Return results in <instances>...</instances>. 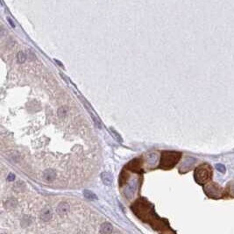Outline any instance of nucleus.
Here are the masks:
<instances>
[{
	"mask_svg": "<svg viewBox=\"0 0 234 234\" xmlns=\"http://www.w3.org/2000/svg\"><path fill=\"white\" fill-rule=\"evenodd\" d=\"M181 154L177 152H163L161 154L160 167L165 169H171L178 162Z\"/></svg>",
	"mask_w": 234,
	"mask_h": 234,
	"instance_id": "1",
	"label": "nucleus"
},
{
	"mask_svg": "<svg viewBox=\"0 0 234 234\" xmlns=\"http://www.w3.org/2000/svg\"><path fill=\"white\" fill-rule=\"evenodd\" d=\"M212 175L211 168L209 164H202L196 169L195 178L199 183H204L208 181Z\"/></svg>",
	"mask_w": 234,
	"mask_h": 234,
	"instance_id": "2",
	"label": "nucleus"
},
{
	"mask_svg": "<svg viewBox=\"0 0 234 234\" xmlns=\"http://www.w3.org/2000/svg\"><path fill=\"white\" fill-rule=\"evenodd\" d=\"M69 205L68 204H67V203H65V202L60 203V204H58L57 208H56L57 213H58L59 215H61V216L66 215L67 213L69 212Z\"/></svg>",
	"mask_w": 234,
	"mask_h": 234,
	"instance_id": "3",
	"label": "nucleus"
},
{
	"mask_svg": "<svg viewBox=\"0 0 234 234\" xmlns=\"http://www.w3.org/2000/svg\"><path fill=\"white\" fill-rule=\"evenodd\" d=\"M43 177L47 181H53L56 177V173H55V171H54L52 169H47V170L44 171Z\"/></svg>",
	"mask_w": 234,
	"mask_h": 234,
	"instance_id": "4",
	"label": "nucleus"
},
{
	"mask_svg": "<svg viewBox=\"0 0 234 234\" xmlns=\"http://www.w3.org/2000/svg\"><path fill=\"white\" fill-rule=\"evenodd\" d=\"M113 231L112 225L110 223H104L100 227V233L101 234H111Z\"/></svg>",
	"mask_w": 234,
	"mask_h": 234,
	"instance_id": "5",
	"label": "nucleus"
},
{
	"mask_svg": "<svg viewBox=\"0 0 234 234\" xmlns=\"http://www.w3.org/2000/svg\"><path fill=\"white\" fill-rule=\"evenodd\" d=\"M52 216H53V214H52L51 210H50L49 209H46L45 210H43L40 216H41V219L43 221L47 222V221H49L50 219L52 218Z\"/></svg>",
	"mask_w": 234,
	"mask_h": 234,
	"instance_id": "6",
	"label": "nucleus"
},
{
	"mask_svg": "<svg viewBox=\"0 0 234 234\" xmlns=\"http://www.w3.org/2000/svg\"><path fill=\"white\" fill-rule=\"evenodd\" d=\"M101 177H102L103 181L105 183L106 185H111V182H112V177H111V174H109V173H107V172L103 173L102 175H101Z\"/></svg>",
	"mask_w": 234,
	"mask_h": 234,
	"instance_id": "7",
	"label": "nucleus"
},
{
	"mask_svg": "<svg viewBox=\"0 0 234 234\" xmlns=\"http://www.w3.org/2000/svg\"><path fill=\"white\" fill-rule=\"evenodd\" d=\"M83 195H84V196L87 198V199H92V200H94V199H96V196L94 194V193H92L91 191H90V190H84L83 191Z\"/></svg>",
	"mask_w": 234,
	"mask_h": 234,
	"instance_id": "8",
	"label": "nucleus"
},
{
	"mask_svg": "<svg viewBox=\"0 0 234 234\" xmlns=\"http://www.w3.org/2000/svg\"><path fill=\"white\" fill-rule=\"evenodd\" d=\"M216 169H218L219 172H221V173H225V167L223 165V164H216Z\"/></svg>",
	"mask_w": 234,
	"mask_h": 234,
	"instance_id": "9",
	"label": "nucleus"
}]
</instances>
